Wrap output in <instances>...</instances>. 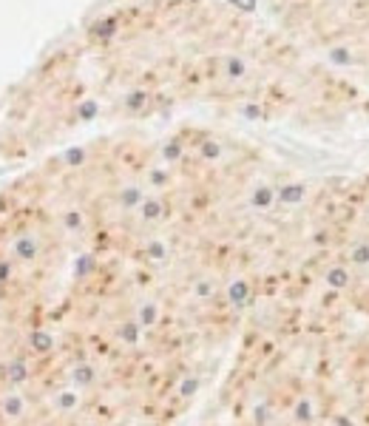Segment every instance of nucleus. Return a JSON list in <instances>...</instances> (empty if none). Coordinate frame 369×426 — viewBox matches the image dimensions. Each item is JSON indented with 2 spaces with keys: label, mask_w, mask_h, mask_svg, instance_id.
Returning a JSON list of instances; mask_svg holds the SVG:
<instances>
[{
  "label": "nucleus",
  "mask_w": 369,
  "mask_h": 426,
  "mask_svg": "<svg viewBox=\"0 0 369 426\" xmlns=\"http://www.w3.org/2000/svg\"><path fill=\"white\" fill-rule=\"evenodd\" d=\"M185 103L332 122L363 111L369 97L276 23L221 0H148L63 46L18 100L9 128L34 148L97 117H151Z\"/></svg>",
  "instance_id": "f257e3e1"
},
{
  "label": "nucleus",
  "mask_w": 369,
  "mask_h": 426,
  "mask_svg": "<svg viewBox=\"0 0 369 426\" xmlns=\"http://www.w3.org/2000/svg\"><path fill=\"white\" fill-rule=\"evenodd\" d=\"M267 6L287 37L369 89V0H267Z\"/></svg>",
  "instance_id": "f03ea898"
}]
</instances>
